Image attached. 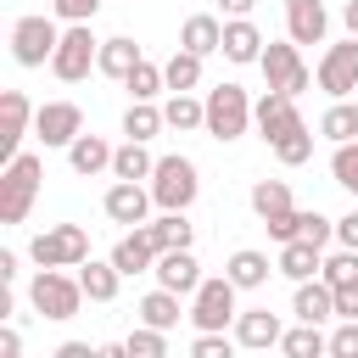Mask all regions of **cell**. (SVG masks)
Listing matches in <instances>:
<instances>
[{
    "label": "cell",
    "mask_w": 358,
    "mask_h": 358,
    "mask_svg": "<svg viewBox=\"0 0 358 358\" xmlns=\"http://www.w3.org/2000/svg\"><path fill=\"white\" fill-rule=\"evenodd\" d=\"M28 257L39 268H78L90 257V229L84 224H56V229H39L28 241Z\"/></svg>",
    "instance_id": "3957f363"
},
{
    "label": "cell",
    "mask_w": 358,
    "mask_h": 358,
    "mask_svg": "<svg viewBox=\"0 0 358 358\" xmlns=\"http://www.w3.org/2000/svg\"><path fill=\"white\" fill-rule=\"evenodd\" d=\"M151 151H145V140H123L117 151H112V179H151Z\"/></svg>",
    "instance_id": "f546056e"
},
{
    "label": "cell",
    "mask_w": 358,
    "mask_h": 358,
    "mask_svg": "<svg viewBox=\"0 0 358 358\" xmlns=\"http://www.w3.org/2000/svg\"><path fill=\"white\" fill-rule=\"evenodd\" d=\"M319 134L336 140V145H341V140H358V101H352V95H347V101H330V112L319 117Z\"/></svg>",
    "instance_id": "d6a6232c"
},
{
    "label": "cell",
    "mask_w": 358,
    "mask_h": 358,
    "mask_svg": "<svg viewBox=\"0 0 358 358\" xmlns=\"http://www.w3.org/2000/svg\"><path fill=\"white\" fill-rule=\"evenodd\" d=\"M235 280L229 274H213V280H201L196 285V296H190V324L196 330H224L229 319H235Z\"/></svg>",
    "instance_id": "9c48e42d"
},
{
    "label": "cell",
    "mask_w": 358,
    "mask_h": 358,
    "mask_svg": "<svg viewBox=\"0 0 358 358\" xmlns=\"http://www.w3.org/2000/svg\"><path fill=\"white\" fill-rule=\"evenodd\" d=\"M252 213L263 218V229L274 241H296V207H291V185L285 179H257L252 185Z\"/></svg>",
    "instance_id": "ba28073f"
},
{
    "label": "cell",
    "mask_w": 358,
    "mask_h": 358,
    "mask_svg": "<svg viewBox=\"0 0 358 358\" xmlns=\"http://www.w3.org/2000/svg\"><path fill=\"white\" fill-rule=\"evenodd\" d=\"M162 78H168V90H196V84H201V56L179 45V50L162 62Z\"/></svg>",
    "instance_id": "836d02e7"
},
{
    "label": "cell",
    "mask_w": 358,
    "mask_h": 358,
    "mask_svg": "<svg viewBox=\"0 0 358 358\" xmlns=\"http://www.w3.org/2000/svg\"><path fill=\"white\" fill-rule=\"evenodd\" d=\"M17 280V252H0V285Z\"/></svg>",
    "instance_id": "f907efd6"
},
{
    "label": "cell",
    "mask_w": 358,
    "mask_h": 358,
    "mask_svg": "<svg viewBox=\"0 0 358 358\" xmlns=\"http://www.w3.org/2000/svg\"><path fill=\"white\" fill-rule=\"evenodd\" d=\"M341 22H347V34H358V0H347V6H341Z\"/></svg>",
    "instance_id": "816d5d0a"
},
{
    "label": "cell",
    "mask_w": 358,
    "mask_h": 358,
    "mask_svg": "<svg viewBox=\"0 0 358 358\" xmlns=\"http://www.w3.org/2000/svg\"><path fill=\"white\" fill-rule=\"evenodd\" d=\"M252 123H257V134L274 145L285 129H296V123H302V112H296V95H291V90H263V101L252 106Z\"/></svg>",
    "instance_id": "5bb4252c"
},
{
    "label": "cell",
    "mask_w": 358,
    "mask_h": 358,
    "mask_svg": "<svg viewBox=\"0 0 358 358\" xmlns=\"http://www.w3.org/2000/svg\"><path fill=\"white\" fill-rule=\"evenodd\" d=\"M17 352H22V336H17V330H6V324H0V358H17Z\"/></svg>",
    "instance_id": "c3c4849f"
},
{
    "label": "cell",
    "mask_w": 358,
    "mask_h": 358,
    "mask_svg": "<svg viewBox=\"0 0 358 358\" xmlns=\"http://www.w3.org/2000/svg\"><path fill=\"white\" fill-rule=\"evenodd\" d=\"M319 280H330V285H352V280H358V252H352V246L330 252L324 268H319Z\"/></svg>",
    "instance_id": "f35d334b"
},
{
    "label": "cell",
    "mask_w": 358,
    "mask_h": 358,
    "mask_svg": "<svg viewBox=\"0 0 358 358\" xmlns=\"http://www.w3.org/2000/svg\"><path fill=\"white\" fill-rule=\"evenodd\" d=\"M252 6L257 0H218V11H229V17H252Z\"/></svg>",
    "instance_id": "681fc988"
},
{
    "label": "cell",
    "mask_w": 358,
    "mask_h": 358,
    "mask_svg": "<svg viewBox=\"0 0 358 358\" xmlns=\"http://www.w3.org/2000/svg\"><path fill=\"white\" fill-rule=\"evenodd\" d=\"M39 173H45V162L34 151H17L6 162V179H0V224H22L28 218V207L39 196Z\"/></svg>",
    "instance_id": "7a4b0ae2"
},
{
    "label": "cell",
    "mask_w": 358,
    "mask_h": 358,
    "mask_svg": "<svg viewBox=\"0 0 358 358\" xmlns=\"http://www.w3.org/2000/svg\"><path fill=\"white\" fill-rule=\"evenodd\" d=\"M179 45H185V50H196V56H213V50H224V22H218L213 11H196V17H185Z\"/></svg>",
    "instance_id": "7402d4cb"
},
{
    "label": "cell",
    "mask_w": 358,
    "mask_h": 358,
    "mask_svg": "<svg viewBox=\"0 0 358 358\" xmlns=\"http://www.w3.org/2000/svg\"><path fill=\"white\" fill-rule=\"evenodd\" d=\"M280 313H268V308H246V313H235V347H280Z\"/></svg>",
    "instance_id": "d6986e66"
},
{
    "label": "cell",
    "mask_w": 358,
    "mask_h": 358,
    "mask_svg": "<svg viewBox=\"0 0 358 358\" xmlns=\"http://www.w3.org/2000/svg\"><path fill=\"white\" fill-rule=\"evenodd\" d=\"M229 347H235V341H229L224 330H201V336L190 341V352H196V358H229Z\"/></svg>",
    "instance_id": "b9f144b4"
},
{
    "label": "cell",
    "mask_w": 358,
    "mask_h": 358,
    "mask_svg": "<svg viewBox=\"0 0 358 358\" xmlns=\"http://www.w3.org/2000/svg\"><path fill=\"white\" fill-rule=\"evenodd\" d=\"M78 285H84V296L90 302H112L117 296V285H123V268L106 257V263H95V257H84L78 263Z\"/></svg>",
    "instance_id": "d4e9b609"
},
{
    "label": "cell",
    "mask_w": 358,
    "mask_h": 358,
    "mask_svg": "<svg viewBox=\"0 0 358 358\" xmlns=\"http://www.w3.org/2000/svg\"><path fill=\"white\" fill-rule=\"evenodd\" d=\"M162 117H168V129H207V101H196L190 90H173L168 95V106H162Z\"/></svg>",
    "instance_id": "83f0119b"
},
{
    "label": "cell",
    "mask_w": 358,
    "mask_h": 358,
    "mask_svg": "<svg viewBox=\"0 0 358 358\" xmlns=\"http://www.w3.org/2000/svg\"><path fill=\"white\" fill-rule=\"evenodd\" d=\"M95 62H101V39L90 34V22H67V28H62V45H56V56H50V73H56L62 84H78V78H90Z\"/></svg>",
    "instance_id": "5b68a950"
},
{
    "label": "cell",
    "mask_w": 358,
    "mask_h": 358,
    "mask_svg": "<svg viewBox=\"0 0 358 358\" xmlns=\"http://www.w3.org/2000/svg\"><path fill=\"white\" fill-rule=\"evenodd\" d=\"M280 274L285 280H313L319 268H324V246H313V241H280Z\"/></svg>",
    "instance_id": "44dd1931"
},
{
    "label": "cell",
    "mask_w": 358,
    "mask_h": 358,
    "mask_svg": "<svg viewBox=\"0 0 358 358\" xmlns=\"http://www.w3.org/2000/svg\"><path fill=\"white\" fill-rule=\"evenodd\" d=\"M252 123V101L241 84H213L207 90V134L213 140H241Z\"/></svg>",
    "instance_id": "8992f818"
},
{
    "label": "cell",
    "mask_w": 358,
    "mask_h": 358,
    "mask_svg": "<svg viewBox=\"0 0 358 358\" xmlns=\"http://www.w3.org/2000/svg\"><path fill=\"white\" fill-rule=\"evenodd\" d=\"M280 263H268L263 252H252V246H241V252H229V263H224V274L241 285V291H257V285H268V274H274Z\"/></svg>",
    "instance_id": "cb8c5ba5"
},
{
    "label": "cell",
    "mask_w": 358,
    "mask_h": 358,
    "mask_svg": "<svg viewBox=\"0 0 358 358\" xmlns=\"http://www.w3.org/2000/svg\"><path fill=\"white\" fill-rule=\"evenodd\" d=\"M196 196H201L196 162H190V157H157V168H151V201H157L162 213H185Z\"/></svg>",
    "instance_id": "6da1fadb"
},
{
    "label": "cell",
    "mask_w": 358,
    "mask_h": 358,
    "mask_svg": "<svg viewBox=\"0 0 358 358\" xmlns=\"http://www.w3.org/2000/svg\"><path fill=\"white\" fill-rule=\"evenodd\" d=\"M56 45H62L56 17H17L11 22V56H17V67H45L56 56Z\"/></svg>",
    "instance_id": "52a82bcc"
},
{
    "label": "cell",
    "mask_w": 358,
    "mask_h": 358,
    "mask_svg": "<svg viewBox=\"0 0 358 358\" xmlns=\"http://www.w3.org/2000/svg\"><path fill=\"white\" fill-rule=\"evenodd\" d=\"M162 352H168V330L140 324V330L129 336V358H162Z\"/></svg>",
    "instance_id": "60d3db41"
},
{
    "label": "cell",
    "mask_w": 358,
    "mask_h": 358,
    "mask_svg": "<svg viewBox=\"0 0 358 358\" xmlns=\"http://www.w3.org/2000/svg\"><path fill=\"white\" fill-rule=\"evenodd\" d=\"M34 134H39L45 145H73V140L84 134V112H78V101H45V106L34 112Z\"/></svg>",
    "instance_id": "7c38bea8"
},
{
    "label": "cell",
    "mask_w": 358,
    "mask_h": 358,
    "mask_svg": "<svg viewBox=\"0 0 358 358\" xmlns=\"http://www.w3.org/2000/svg\"><path fill=\"white\" fill-rule=\"evenodd\" d=\"M280 352H285V358H319V352H330V336H319V324L296 319V330L280 336Z\"/></svg>",
    "instance_id": "1f68e13d"
},
{
    "label": "cell",
    "mask_w": 358,
    "mask_h": 358,
    "mask_svg": "<svg viewBox=\"0 0 358 358\" xmlns=\"http://www.w3.org/2000/svg\"><path fill=\"white\" fill-rule=\"evenodd\" d=\"M34 112H39V106H28L22 90H6V95H0V157H6V162L17 157V145H22L28 123H34Z\"/></svg>",
    "instance_id": "2e32d148"
},
{
    "label": "cell",
    "mask_w": 358,
    "mask_h": 358,
    "mask_svg": "<svg viewBox=\"0 0 358 358\" xmlns=\"http://www.w3.org/2000/svg\"><path fill=\"white\" fill-rule=\"evenodd\" d=\"M140 319L157 324V330H173V324H179V291H168V285L145 291V296H140Z\"/></svg>",
    "instance_id": "4dcf8cb0"
},
{
    "label": "cell",
    "mask_w": 358,
    "mask_h": 358,
    "mask_svg": "<svg viewBox=\"0 0 358 358\" xmlns=\"http://www.w3.org/2000/svg\"><path fill=\"white\" fill-rule=\"evenodd\" d=\"M224 56H229V62H241V67L263 56V34H257V22H252V17H229V22H224Z\"/></svg>",
    "instance_id": "603a6c76"
},
{
    "label": "cell",
    "mask_w": 358,
    "mask_h": 358,
    "mask_svg": "<svg viewBox=\"0 0 358 358\" xmlns=\"http://www.w3.org/2000/svg\"><path fill=\"white\" fill-rule=\"evenodd\" d=\"M336 319H358V280L336 285Z\"/></svg>",
    "instance_id": "f6af8a7d"
},
{
    "label": "cell",
    "mask_w": 358,
    "mask_h": 358,
    "mask_svg": "<svg viewBox=\"0 0 358 358\" xmlns=\"http://www.w3.org/2000/svg\"><path fill=\"white\" fill-rule=\"evenodd\" d=\"M28 302H34V313L39 319H73L78 313V302H84V285L73 280V274H62V268H39L34 274V285H28Z\"/></svg>",
    "instance_id": "277c9868"
},
{
    "label": "cell",
    "mask_w": 358,
    "mask_h": 358,
    "mask_svg": "<svg viewBox=\"0 0 358 358\" xmlns=\"http://www.w3.org/2000/svg\"><path fill=\"white\" fill-rule=\"evenodd\" d=\"M274 157H280L285 168H302V162L313 157V129H308V123H296V129H285V134L274 140Z\"/></svg>",
    "instance_id": "e575fe53"
},
{
    "label": "cell",
    "mask_w": 358,
    "mask_h": 358,
    "mask_svg": "<svg viewBox=\"0 0 358 358\" xmlns=\"http://www.w3.org/2000/svg\"><path fill=\"white\" fill-rule=\"evenodd\" d=\"M95 67H101L106 78H117V84H123V78L140 67V45H134V39H123V34H117V39H101V62H95Z\"/></svg>",
    "instance_id": "4316f807"
},
{
    "label": "cell",
    "mask_w": 358,
    "mask_h": 358,
    "mask_svg": "<svg viewBox=\"0 0 358 358\" xmlns=\"http://www.w3.org/2000/svg\"><path fill=\"white\" fill-rule=\"evenodd\" d=\"M101 207H106V218H112V224H129V229H140V224H145V213H151L157 201H151V190H145L140 179H117V185H106Z\"/></svg>",
    "instance_id": "4fadbf2b"
},
{
    "label": "cell",
    "mask_w": 358,
    "mask_h": 358,
    "mask_svg": "<svg viewBox=\"0 0 358 358\" xmlns=\"http://www.w3.org/2000/svg\"><path fill=\"white\" fill-rule=\"evenodd\" d=\"M319 90H324L330 101H347V95L358 90V34L341 39V45H330V50L319 56Z\"/></svg>",
    "instance_id": "8fae6325"
},
{
    "label": "cell",
    "mask_w": 358,
    "mask_h": 358,
    "mask_svg": "<svg viewBox=\"0 0 358 358\" xmlns=\"http://www.w3.org/2000/svg\"><path fill=\"white\" fill-rule=\"evenodd\" d=\"M257 67H263V78H268V90H291V95H302V90L313 84V73H308V62H302V50H296V39H291V45H263V56H257Z\"/></svg>",
    "instance_id": "30bf717a"
},
{
    "label": "cell",
    "mask_w": 358,
    "mask_h": 358,
    "mask_svg": "<svg viewBox=\"0 0 358 358\" xmlns=\"http://www.w3.org/2000/svg\"><path fill=\"white\" fill-rule=\"evenodd\" d=\"M123 90H129L134 101H157V95L168 90V78H162V67H157V62H145V56H140V67L123 78Z\"/></svg>",
    "instance_id": "d590c367"
},
{
    "label": "cell",
    "mask_w": 358,
    "mask_h": 358,
    "mask_svg": "<svg viewBox=\"0 0 358 358\" xmlns=\"http://www.w3.org/2000/svg\"><path fill=\"white\" fill-rule=\"evenodd\" d=\"M330 173H336V185H341V190H352V196H358V140H341V145H336Z\"/></svg>",
    "instance_id": "74e56055"
},
{
    "label": "cell",
    "mask_w": 358,
    "mask_h": 358,
    "mask_svg": "<svg viewBox=\"0 0 358 358\" xmlns=\"http://www.w3.org/2000/svg\"><path fill=\"white\" fill-rule=\"evenodd\" d=\"M145 229H151L157 252H168V246H190V224H185V213H162V218L145 224Z\"/></svg>",
    "instance_id": "8d00e7d4"
},
{
    "label": "cell",
    "mask_w": 358,
    "mask_h": 358,
    "mask_svg": "<svg viewBox=\"0 0 358 358\" xmlns=\"http://www.w3.org/2000/svg\"><path fill=\"white\" fill-rule=\"evenodd\" d=\"M67 162H73V173H84V179H95L101 168H112V145H106L101 134H78V140L67 145Z\"/></svg>",
    "instance_id": "484cf974"
},
{
    "label": "cell",
    "mask_w": 358,
    "mask_h": 358,
    "mask_svg": "<svg viewBox=\"0 0 358 358\" xmlns=\"http://www.w3.org/2000/svg\"><path fill=\"white\" fill-rule=\"evenodd\" d=\"M95 352H101V347H90V341H62V347H56V358H95Z\"/></svg>",
    "instance_id": "7dc6e473"
},
{
    "label": "cell",
    "mask_w": 358,
    "mask_h": 358,
    "mask_svg": "<svg viewBox=\"0 0 358 358\" xmlns=\"http://www.w3.org/2000/svg\"><path fill=\"white\" fill-rule=\"evenodd\" d=\"M162 129H168V117H162L157 101H129V112H123V134H129V140H151V134H162Z\"/></svg>",
    "instance_id": "f1b7e54d"
},
{
    "label": "cell",
    "mask_w": 358,
    "mask_h": 358,
    "mask_svg": "<svg viewBox=\"0 0 358 358\" xmlns=\"http://www.w3.org/2000/svg\"><path fill=\"white\" fill-rule=\"evenodd\" d=\"M336 241L358 252V213H347V218H336Z\"/></svg>",
    "instance_id": "bcb514c9"
},
{
    "label": "cell",
    "mask_w": 358,
    "mask_h": 358,
    "mask_svg": "<svg viewBox=\"0 0 358 358\" xmlns=\"http://www.w3.org/2000/svg\"><path fill=\"white\" fill-rule=\"evenodd\" d=\"M50 11H56L62 22H90V17L101 11V0H50Z\"/></svg>",
    "instance_id": "ee69618b"
},
{
    "label": "cell",
    "mask_w": 358,
    "mask_h": 358,
    "mask_svg": "<svg viewBox=\"0 0 358 358\" xmlns=\"http://www.w3.org/2000/svg\"><path fill=\"white\" fill-rule=\"evenodd\" d=\"M296 241L330 246V241H336V218H324V213H296Z\"/></svg>",
    "instance_id": "ab89813d"
},
{
    "label": "cell",
    "mask_w": 358,
    "mask_h": 358,
    "mask_svg": "<svg viewBox=\"0 0 358 358\" xmlns=\"http://www.w3.org/2000/svg\"><path fill=\"white\" fill-rule=\"evenodd\" d=\"M324 28H330L324 0H285V34L296 45H324Z\"/></svg>",
    "instance_id": "e0dca14e"
},
{
    "label": "cell",
    "mask_w": 358,
    "mask_h": 358,
    "mask_svg": "<svg viewBox=\"0 0 358 358\" xmlns=\"http://www.w3.org/2000/svg\"><path fill=\"white\" fill-rule=\"evenodd\" d=\"M157 285H168V291H179V296H196V285H201V263H196V252L190 246H168V252H157Z\"/></svg>",
    "instance_id": "9a60e30c"
},
{
    "label": "cell",
    "mask_w": 358,
    "mask_h": 358,
    "mask_svg": "<svg viewBox=\"0 0 358 358\" xmlns=\"http://www.w3.org/2000/svg\"><path fill=\"white\" fill-rule=\"evenodd\" d=\"M330 352H336V358H358V319H341V324H336Z\"/></svg>",
    "instance_id": "7bdbcfd3"
},
{
    "label": "cell",
    "mask_w": 358,
    "mask_h": 358,
    "mask_svg": "<svg viewBox=\"0 0 358 358\" xmlns=\"http://www.w3.org/2000/svg\"><path fill=\"white\" fill-rule=\"evenodd\" d=\"M112 263H117L123 274H151V268H157V241H151V229H145V224L129 229V235L112 246Z\"/></svg>",
    "instance_id": "ffe728a7"
},
{
    "label": "cell",
    "mask_w": 358,
    "mask_h": 358,
    "mask_svg": "<svg viewBox=\"0 0 358 358\" xmlns=\"http://www.w3.org/2000/svg\"><path fill=\"white\" fill-rule=\"evenodd\" d=\"M291 313L296 319H308V324H324V319H336V285L330 280H296V302H291Z\"/></svg>",
    "instance_id": "ac0fdd59"
}]
</instances>
